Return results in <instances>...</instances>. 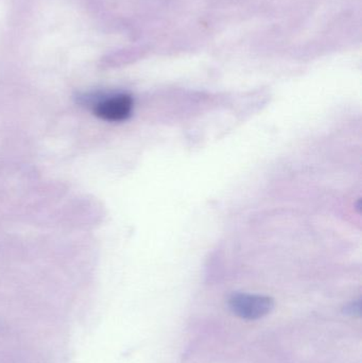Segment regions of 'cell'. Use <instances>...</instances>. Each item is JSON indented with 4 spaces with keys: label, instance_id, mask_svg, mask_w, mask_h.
<instances>
[{
    "label": "cell",
    "instance_id": "6da1fadb",
    "mask_svg": "<svg viewBox=\"0 0 362 363\" xmlns=\"http://www.w3.org/2000/svg\"><path fill=\"white\" fill-rule=\"evenodd\" d=\"M229 307L237 317L253 321L271 313L274 301L270 296L259 294H234L230 298Z\"/></svg>",
    "mask_w": 362,
    "mask_h": 363
},
{
    "label": "cell",
    "instance_id": "7a4b0ae2",
    "mask_svg": "<svg viewBox=\"0 0 362 363\" xmlns=\"http://www.w3.org/2000/svg\"><path fill=\"white\" fill-rule=\"evenodd\" d=\"M133 98L128 94H117L100 100L94 108L96 116L110 123L127 121L133 112Z\"/></svg>",
    "mask_w": 362,
    "mask_h": 363
},
{
    "label": "cell",
    "instance_id": "3957f363",
    "mask_svg": "<svg viewBox=\"0 0 362 363\" xmlns=\"http://www.w3.org/2000/svg\"><path fill=\"white\" fill-rule=\"evenodd\" d=\"M346 313L351 315H361V302L357 301V302L352 303V304L348 305L346 308Z\"/></svg>",
    "mask_w": 362,
    "mask_h": 363
}]
</instances>
